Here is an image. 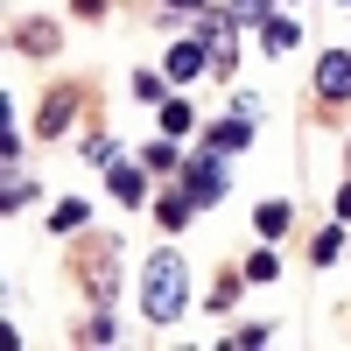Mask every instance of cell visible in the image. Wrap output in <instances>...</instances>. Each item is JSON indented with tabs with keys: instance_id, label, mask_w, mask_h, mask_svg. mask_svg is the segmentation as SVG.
I'll use <instances>...</instances> for the list:
<instances>
[{
	"instance_id": "obj_14",
	"label": "cell",
	"mask_w": 351,
	"mask_h": 351,
	"mask_svg": "<svg viewBox=\"0 0 351 351\" xmlns=\"http://www.w3.org/2000/svg\"><path fill=\"white\" fill-rule=\"evenodd\" d=\"M84 162H99V169H112V134H92V141H84Z\"/></svg>"
},
{
	"instance_id": "obj_9",
	"label": "cell",
	"mask_w": 351,
	"mask_h": 351,
	"mask_svg": "<svg viewBox=\"0 0 351 351\" xmlns=\"http://www.w3.org/2000/svg\"><path fill=\"white\" fill-rule=\"evenodd\" d=\"M190 211H197V197L183 190V197H162V211H155V218H162L169 232H183V225H190Z\"/></svg>"
},
{
	"instance_id": "obj_13",
	"label": "cell",
	"mask_w": 351,
	"mask_h": 351,
	"mask_svg": "<svg viewBox=\"0 0 351 351\" xmlns=\"http://www.w3.org/2000/svg\"><path fill=\"white\" fill-rule=\"evenodd\" d=\"M260 232H267V239L288 232V204H260Z\"/></svg>"
},
{
	"instance_id": "obj_17",
	"label": "cell",
	"mask_w": 351,
	"mask_h": 351,
	"mask_svg": "<svg viewBox=\"0 0 351 351\" xmlns=\"http://www.w3.org/2000/svg\"><path fill=\"white\" fill-rule=\"evenodd\" d=\"M232 14L239 21H267V0H232Z\"/></svg>"
},
{
	"instance_id": "obj_16",
	"label": "cell",
	"mask_w": 351,
	"mask_h": 351,
	"mask_svg": "<svg viewBox=\"0 0 351 351\" xmlns=\"http://www.w3.org/2000/svg\"><path fill=\"white\" fill-rule=\"evenodd\" d=\"M176 162H183V155H176L169 141H155V148H148V169H176Z\"/></svg>"
},
{
	"instance_id": "obj_2",
	"label": "cell",
	"mask_w": 351,
	"mask_h": 351,
	"mask_svg": "<svg viewBox=\"0 0 351 351\" xmlns=\"http://www.w3.org/2000/svg\"><path fill=\"white\" fill-rule=\"evenodd\" d=\"M183 183H190V197H197V204H218V197H225V148L197 155V162L183 169Z\"/></svg>"
},
{
	"instance_id": "obj_18",
	"label": "cell",
	"mask_w": 351,
	"mask_h": 351,
	"mask_svg": "<svg viewBox=\"0 0 351 351\" xmlns=\"http://www.w3.org/2000/svg\"><path fill=\"white\" fill-rule=\"evenodd\" d=\"M337 218H351V183H344V190H337Z\"/></svg>"
},
{
	"instance_id": "obj_5",
	"label": "cell",
	"mask_w": 351,
	"mask_h": 351,
	"mask_svg": "<svg viewBox=\"0 0 351 351\" xmlns=\"http://www.w3.org/2000/svg\"><path fill=\"white\" fill-rule=\"evenodd\" d=\"M295 43H302V36H295V21H274V14L260 21V49H267V56H288Z\"/></svg>"
},
{
	"instance_id": "obj_4",
	"label": "cell",
	"mask_w": 351,
	"mask_h": 351,
	"mask_svg": "<svg viewBox=\"0 0 351 351\" xmlns=\"http://www.w3.org/2000/svg\"><path fill=\"white\" fill-rule=\"evenodd\" d=\"M197 71H211V43H176V49H169V77L190 84Z\"/></svg>"
},
{
	"instance_id": "obj_10",
	"label": "cell",
	"mask_w": 351,
	"mask_h": 351,
	"mask_svg": "<svg viewBox=\"0 0 351 351\" xmlns=\"http://www.w3.org/2000/svg\"><path fill=\"white\" fill-rule=\"evenodd\" d=\"M84 211H92L84 197H64V204L49 211V225H56V232H77V225H84Z\"/></svg>"
},
{
	"instance_id": "obj_6",
	"label": "cell",
	"mask_w": 351,
	"mask_h": 351,
	"mask_svg": "<svg viewBox=\"0 0 351 351\" xmlns=\"http://www.w3.org/2000/svg\"><path fill=\"white\" fill-rule=\"evenodd\" d=\"M14 49H28V56H49V49H56V28H49V21H21Z\"/></svg>"
},
{
	"instance_id": "obj_12",
	"label": "cell",
	"mask_w": 351,
	"mask_h": 351,
	"mask_svg": "<svg viewBox=\"0 0 351 351\" xmlns=\"http://www.w3.org/2000/svg\"><path fill=\"white\" fill-rule=\"evenodd\" d=\"M71 120V92H49V106H43V134H56Z\"/></svg>"
},
{
	"instance_id": "obj_8",
	"label": "cell",
	"mask_w": 351,
	"mask_h": 351,
	"mask_svg": "<svg viewBox=\"0 0 351 351\" xmlns=\"http://www.w3.org/2000/svg\"><path fill=\"white\" fill-rule=\"evenodd\" d=\"M141 190H148V183H141V169L112 162V197H120V204H141Z\"/></svg>"
},
{
	"instance_id": "obj_11",
	"label": "cell",
	"mask_w": 351,
	"mask_h": 351,
	"mask_svg": "<svg viewBox=\"0 0 351 351\" xmlns=\"http://www.w3.org/2000/svg\"><path fill=\"white\" fill-rule=\"evenodd\" d=\"M190 127H197V112L183 99H162V134H190Z\"/></svg>"
},
{
	"instance_id": "obj_19",
	"label": "cell",
	"mask_w": 351,
	"mask_h": 351,
	"mask_svg": "<svg viewBox=\"0 0 351 351\" xmlns=\"http://www.w3.org/2000/svg\"><path fill=\"white\" fill-rule=\"evenodd\" d=\"M169 8H204V0H169Z\"/></svg>"
},
{
	"instance_id": "obj_15",
	"label": "cell",
	"mask_w": 351,
	"mask_h": 351,
	"mask_svg": "<svg viewBox=\"0 0 351 351\" xmlns=\"http://www.w3.org/2000/svg\"><path fill=\"white\" fill-rule=\"evenodd\" d=\"M246 274H253V281H274V274H281V260H274V253H253V260H246Z\"/></svg>"
},
{
	"instance_id": "obj_20",
	"label": "cell",
	"mask_w": 351,
	"mask_h": 351,
	"mask_svg": "<svg viewBox=\"0 0 351 351\" xmlns=\"http://www.w3.org/2000/svg\"><path fill=\"white\" fill-rule=\"evenodd\" d=\"M344 8H351V0H344Z\"/></svg>"
},
{
	"instance_id": "obj_3",
	"label": "cell",
	"mask_w": 351,
	"mask_h": 351,
	"mask_svg": "<svg viewBox=\"0 0 351 351\" xmlns=\"http://www.w3.org/2000/svg\"><path fill=\"white\" fill-rule=\"evenodd\" d=\"M316 99H351V56L344 49H330L316 64Z\"/></svg>"
},
{
	"instance_id": "obj_7",
	"label": "cell",
	"mask_w": 351,
	"mask_h": 351,
	"mask_svg": "<svg viewBox=\"0 0 351 351\" xmlns=\"http://www.w3.org/2000/svg\"><path fill=\"white\" fill-rule=\"evenodd\" d=\"M246 141H253V120H246V112H239V120H225V127H211V148H246Z\"/></svg>"
},
{
	"instance_id": "obj_1",
	"label": "cell",
	"mask_w": 351,
	"mask_h": 351,
	"mask_svg": "<svg viewBox=\"0 0 351 351\" xmlns=\"http://www.w3.org/2000/svg\"><path fill=\"white\" fill-rule=\"evenodd\" d=\"M183 302H190V267L176 253H155L141 267V316L148 324H183Z\"/></svg>"
}]
</instances>
